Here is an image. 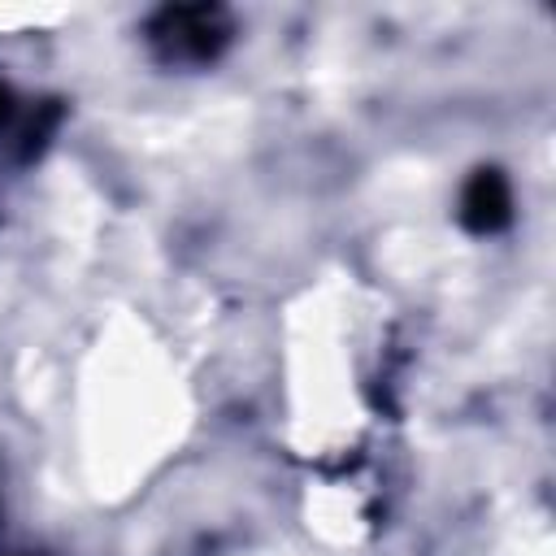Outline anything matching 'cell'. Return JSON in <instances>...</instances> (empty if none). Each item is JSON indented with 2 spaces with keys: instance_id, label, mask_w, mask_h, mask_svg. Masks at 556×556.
I'll return each instance as SVG.
<instances>
[{
  "instance_id": "cell-3",
  "label": "cell",
  "mask_w": 556,
  "mask_h": 556,
  "mask_svg": "<svg viewBox=\"0 0 556 556\" xmlns=\"http://www.w3.org/2000/svg\"><path fill=\"white\" fill-rule=\"evenodd\" d=\"M9 113H13V96L9 87H0V122H9Z\"/></svg>"
},
{
  "instance_id": "cell-2",
  "label": "cell",
  "mask_w": 556,
  "mask_h": 556,
  "mask_svg": "<svg viewBox=\"0 0 556 556\" xmlns=\"http://www.w3.org/2000/svg\"><path fill=\"white\" fill-rule=\"evenodd\" d=\"M513 217V195H508V182L500 169H478L460 195V222L478 235H491L500 226H508Z\"/></svg>"
},
{
  "instance_id": "cell-1",
  "label": "cell",
  "mask_w": 556,
  "mask_h": 556,
  "mask_svg": "<svg viewBox=\"0 0 556 556\" xmlns=\"http://www.w3.org/2000/svg\"><path fill=\"white\" fill-rule=\"evenodd\" d=\"M230 39V22L213 4H178L161 9L152 22V43L165 61H208Z\"/></svg>"
}]
</instances>
